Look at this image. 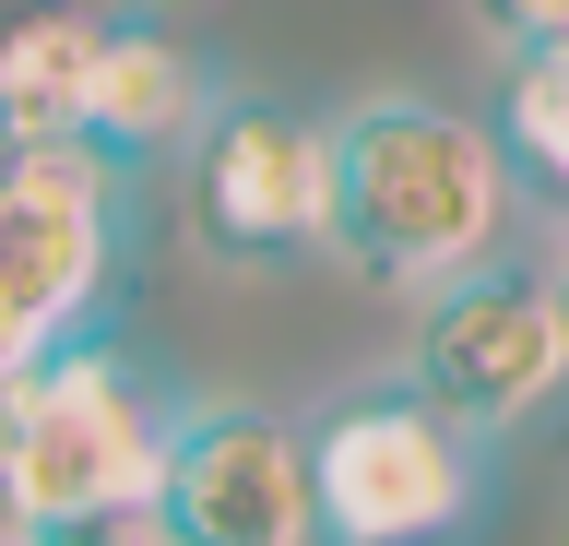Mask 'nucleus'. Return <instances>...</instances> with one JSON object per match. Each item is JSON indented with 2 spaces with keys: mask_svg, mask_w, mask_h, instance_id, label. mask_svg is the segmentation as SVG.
Wrapping results in <instances>:
<instances>
[{
  "mask_svg": "<svg viewBox=\"0 0 569 546\" xmlns=\"http://www.w3.org/2000/svg\"><path fill=\"white\" fill-rule=\"evenodd\" d=\"M320 155H332L320 261H345L356 286L427 297L522 238V190L451 96H356L320 119Z\"/></svg>",
  "mask_w": 569,
  "mask_h": 546,
  "instance_id": "1",
  "label": "nucleus"
},
{
  "mask_svg": "<svg viewBox=\"0 0 569 546\" xmlns=\"http://www.w3.org/2000/svg\"><path fill=\"white\" fill-rule=\"evenodd\" d=\"M178 404L119 332H71L0 380V523H71V510L154 499V464L178 439Z\"/></svg>",
  "mask_w": 569,
  "mask_h": 546,
  "instance_id": "2",
  "label": "nucleus"
},
{
  "mask_svg": "<svg viewBox=\"0 0 569 546\" xmlns=\"http://www.w3.org/2000/svg\"><path fill=\"white\" fill-rule=\"evenodd\" d=\"M487 487H498V439L416 404L403 368L345 380L320 416H297L309 546H462L487 523Z\"/></svg>",
  "mask_w": 569,
  "mask_h": 546,
  "instance_id": "3",
  "label": "nucleus"
},
{
  "mask_svg": "<svg viewBox=\"0 0 569 546\" xmlns=\"http://www.w3.org/2000/svg\"><path fill=\"white\" fill-rule=\"evenodd\" d=\"M320 215H332V155H320V108L297 96H249L213 83L190 143H178V226L213 274H297L320 261Z\"/></svg>",
  "mask_w": 569,
  "mask_h": 546,
  "instance_id": "4",
  "label": "nucleus"
},
{
  "mask_svg": "<svg viewBox=\"0 0 569 546\" xmlns=\"http://www.w3.org/2000/svg\"><path fill=\"white\" fill-rule=\"evenodd\" d=\"M558 380H569V297H558L546 261L498 250V261H475V274L416 297L403 393L439 404L451 428L510 439V428H533V416L558 404Z\"/></svg>",
  "mask_w": 569,
  "mask_h": 546,
  "instance_id": "5",
  "label": "nucleus"
},
{
  "mask_svg": "<svg viewBox=\"0 0 569 546\" xmlns=\"http://www.w3.org/2000/svg\"><path fill=\"white\" fill-rule=\"evenodd\" d=\"M142 510H154L167 546H309L297 416H273V404H178V439H167Z\"/></svg>",
  "mask_w": 569,
  "mask_h": 546,
  "instance_id": "6",
  "label": "nucleus"
},
{
  "mask_svg": "<svg viewBox=\"0 0 569 546\" xmlns=\"http://www.w3.org/2000/svg\"><path fill=\"white\" fill-rule=\"evenodd\" d=\"M202 96H213V72L178 48V24L107 12L96 72H83V108H71V143L96 155L119 190H142V179H167V167H178V143H190Z\"/></svg>",
  "mask_w": 569,
  "mask_h": 546,
  "instance_id": "7",
  "label": "nucleus"
},
{
  "mask_svg": "<svg viewBox=\"0 0 569 546\" xmlns=\"http://www.w3.org/2000/svg\"><path fill=\"white\" fill-rule=\"evenodd\" d=\"M107 12L96 0H12L0 12V143H60L83 108Z\"/></svg>",
  "mask_w": 569,
  "mask_h": 546,
  "instance_id": "8",
  "label": "nucleus"
},
{
  "mask_svg": "<svg viewBox=\"0 0 569 546\" xmlns=\"http://www.w3.org/2000/svg\"><path fill=\"white\" fill-rule=\"evenodd\" d=\"M487 155L510 167V190L533 202H558L569 190V37H533V48H498V108L475 119Z\"/></svg>",
  "mask_w": 569,
  "mask_h": 546,
  "instance_id": "9",
  "label": "nucleus"
},
{
  "mask_svg": "<svg viewBox=\"0 0 569 546\" xmlns=\"http://www.w3.org/2000/svg\"><path fill=\"white\" fill-rule=\"evenodd\" d=\"M24 546H167L154 535V510H71V523H24Z\"/></svg>",
  "mask_w": 569,
  "mask_h": 546,
  "instance_id": "10",
  "label": "nucleus"
},
{
  "mask_svg": "<svg viewBox=\"0 0 569 546\" xmlns=\"http://www.w3.org/2000/svg\"><path fill=\"white\" fill-rule=\"evenodd\" d=\"M498 48H533V37H569V0H462Z\"/></svg>",
  "mask_w": 569,
  "mask_h": 546,
  "instance_id": "11",
  "label": "nucleus"
},
{
  "mask_svg": "<svg viewBox=\"0 0 569 546\" xmlns=\"http://www.w3.org/2000/svg\"><path fill=\"white\" fill-rule=\"evenodd\" d=\"M24 357H48V321H36L24 297L0 286V380H12V368H24Z\"/></svg>",
  "mask_w": 569,
  "mask_h": 546,
  "instance_id": "12",
  "label": "nucleus"
},
{
  "mask_svg": "<svg viewBox=\"0 0 569 546\" xmlns=\"http://www.w3.org/2000/svg\"><path fill=\"white\" fill-rule=\"evenodd\" d=\"M119 12H142V24H178V12H213V0H119Z\"/></svg>",
  "mask_w": 569,
  "mask_h": 546,
  "instance_id": "13",
  "label": "nucleus"
},
{
  "mask_svg": "<svg viewBox=\"0 0 569 546\" xmlns=\"http://www.w3.org/2000/svg\"><path fill=\"white\" fill-rule=\"evenodd\" d=\"M0 546H24V523H0Z\"/></svg>",
  "mask_w": 569,
  "mask_h": 546,
  "instance_id": "14",
  "label": "nucleus"
}]
</instances>
